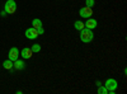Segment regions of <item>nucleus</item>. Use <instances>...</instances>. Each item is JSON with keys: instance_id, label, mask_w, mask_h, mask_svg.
<instances>
[{"instance_id": "f257e3e1", "label": "nucleus", "mask_w": 127, "mask_h": 94, "mask_svg": "<svg viewBox=\"0 0 127 94\" xmlns=\"http://www.w3.org/2000/svg\"><path fill=\"white\" fill-rule=\"evenodd\" d=\"M80 39H81V42H84V43L92 42V41L94 39L93 31L89 29V28H83V29L80 31Z\"/></svg>"}, {"instance_id": "f03ea898", "label": "nucleus", "mask_w": 127, "mask_h": 94, "mask_svg": "<svg viewBox=\"0 0 127 94\" xmlns=\"http://www.w3.org/2000/svg\"><path fill=\"white\" fill-rule=\"evenodd\" d=\"M4 10L6 14H14L17 12V3L14 0H6V3L4 5Z\"/></svg>"}, {"instance_id": "7ed1b4c3", "label": "nucleus", "mask_w": 127, "mask_h": 94, "mask_svg": "<svg viewBox=\"0 0 127 94\" xmlns=\"http://www.w3.org/2000/svg\"><path fill=\"white\" fill-rule=\"evenodd\" d=\"M79 14H80L81 18H87L88 19V18H90L93 15V10L89 6H81L79 9Z\"/></svg>"}, {"instance_id": "20e7f679", "label": "nucleus", "mask_w": 127, "mask_h": 94, "mask_svg": "<svg viewBox=\"0 0 127 94\" xmlns=\"http://www.w3.org/2000/svg\"><path fill=\"white\" fill-rule=\"evenodd\" d=\"M24 34H26V37H27L28 39H36V38H38V36H39L38 32H37V29L33 28V27L27 28L26 32H24Z\"/></svg>"}, {"instance_id": "39448f33", "label": "nucleus", "mask_w": 127, "mask_h": 94, "mask_svg": "<svg viewBox=\"0 0 127 94\" xmlns=\"http://www.w3.org/2000/svg\"><path fill=\"white\" fill-rule=\"evenodd\" d=\"M104 87L107 88L108 90H116L118 88V83H117V80L116 79H107L105 80V83H104Z\"/></svg>"}, {"instance_id": "423d86ee", "label": "nucleus", "mask_w": 127, "mask_h": 94, "mask_svg": "<svg viewBox=\"0 0 127 94\" xmlns=\"http://www.w3.org/2000/svg\"><path fill=\"white\" fill-rule=\"evenodd\" d=\"M19 54H20V51L17 48V47H12V48H10L9 50V54H8V59L9 60H12L13 62L19 57Z\"/></svg>"}, {"instance_id": "0eeeda50", "label": "nucleus", "mask_w": 127, "mask_h": 94, "mask_svg": "<svg viewBox=\"0 0 127 94\" xmlns=\"http://www.w3.org/2000/svg\"><path fill=\"white\" fill-rule=\"evenodd\" d=\"M85 28H89V29H94V28H97V26H98V20L97 19H94V18H88V20L85 23Z\"/></svg>"}, {"instance_id": "6e6552de", "label": "nucleus", "mask_w": 127, "mask_h": 94, "mask_svg": "<svg viewBox=\"0 0 127 94\" xmlns=\"http://www.w3.org/2000/svg\"><path fill=\"white\" fill-rule=\"evenodd\" d=\"M19 55L22 56L24 60H28V59H31V57H32V55H33V52H32V50H31V48L24 47L22 51H20V54H19Z\"/></svg>"}, {"instance_id": "1a4fd4ad", "label": "nucleus", "mask_w": 127, "mask_h": 94, "mask_svg": "<svg viewBox=\"0 0 127 94\" xmlns=\"http://www.w3.org/2000/svg\"><path fill=\"white\" fill-rule=\"evenodd\" d=\"M13 67H14L15 70H24V69H26V62H24L23 60L17 59V60L13 62Z\"/></svg>"}, {"instance_id": "9d476101", "label": "nucleus", "mask_w": 127, "mask_h": 94, "mask_svg": "<svg viewBox=\"0 0 127 94\" xmlns=\"http://www.w3.org/2000/svg\"><path fill=\"white\" fill-rule=\"evenodd\" d=\"M3 66H4V69H6V70H12L13 69V61L12 60H5L4 62H3Z\"/></svg>"}, {"instance_id": "9b49d317", "label": "nucleus", "mask_w": 127, "mask_h": 94, "mask_svg": "<svg viewBox=\"0 0 127 94\" xmlns=\"http://www.w3.org/2000/svg\"><path fill=\"white\" fill-rule=\"evenodd\" d=\"M32 27L33 28H39V27H42V20L41 19H38V18H34L33 20H32Z\"/></svg>"}, {"instance_id": "f8f14e48", "label": "nucleus", "mask_w": 127, "mask_h": 94, "mask_svg": "<svg viewBox=\"0 0 127 94\" xmlns=\"http://www.w3.org/2000/svg\"><path fill=\"white\" fill-rule=\"evenodd\" d=\"M74 28H75L76 31H81L83 28H85V24H84L83 22H80V20H76V22L74 23Z\"/></svg>"}, {"instance_id": "ddd939ff", "label": "nucleus", "mask_w": 127, "mask_h": 94, "mask_svg": "<svg viewBox=\"0 0 127 94\" xmlns=\"http://www.w3.org/2000/svg\"><path fill=\"white\" fill-rule=\"evenodd\" d=\"M97 92H98V94H108V89L105 88L104 85H99Z\"/></svg>"}, {"instance_id": "4468645a", "label": "nucleus", "mask_w": 127, "mask_h": 94, "mask_svg": "<svg viewBox=\"0 0 127 94\" xmlns=\"http://www.w3.org/2000/svg\"><path fill=\"white\" fill-rule=\"evenodd\" d=\"M31 50H32V52H33V54H37V52L41 51V46H39L38 43H34V45H32Z\"/></svg>"}, {"instance_id": "2eb2a0df", "label": "nucleus", "mask_w": 127, "mask_h": 94, "mask_svg": "<svg viewBox=\"0 0 127 94\" xmlns=\"http://www.w3.org/2000/svg\"><path fill=\"white\" fill-rule=\"evenodd\" d=\"M95 4V0H85V6H89V8H93Z\"/></svg>"}, {"instance_id": "dca6fc26", "label": "nucleus", "mask_w": 127, "mask_h": 94, "mask_svg": "<svg viewBox=\"0 0 127 94\" xmlns=\"http://www.w3.org/2000/svg\"><path fill=\"white\" fill-rule=\"evenodd\" d=\"M37 32H38V34H43V32H45L43 27H39V28H37Z\"/></svg>"}, {"instance_id": "f3484780", "label": "nucleus", "mask_w": 127, "mask_h": 94, "mask_svg": "<svg viewBox=\"0 0 127 94\" xmlns=\"http://www.w3.org/2000/svg\"><path fill=\"white\" fill-rule=\"evenodd\" d=\"M6 15V12H5V10H3V12H1V17H5Z\"/></svg>"}]
</instances>
